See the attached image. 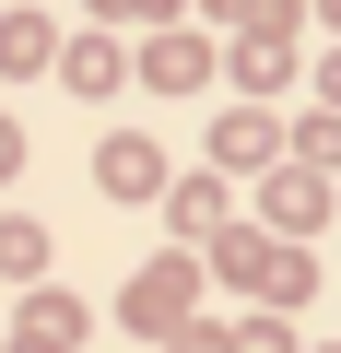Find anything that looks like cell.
<instances>
[{
	"mask_svg": "<svg viewBox=\"0 0 341 353\" xmlns=\"http://www.w3.org/2000/svg\"><path fill=\"white\" fill-rule=\"evenodd\" d=\"M200 71H212V48H200V36H165L141 83H165V94H200Z\"/></svg>",
	"mask_w": 341,
	"mask_h": 353,
	"instance_id": "6da1fadb",
	"label": "cell"
},
{
	"mask_svg": "<svg viewBox=\"0 0 341 353\" xmlns=\"http://www.w3.org/2000/svg\"><path fill=\"white\" fill-rule=\"evenodd\" d=\"M106 189H130V201L153 189V141H106Z\"/></svg>",
	"mask_w": 341,
	"mask_h": 353,
	"instance_id": "7a4b0ae2",
	"label": "cell"
},
{
	"mask_svg": "<svg viewBox=\"0 0 341 353\" xmlns=\"http://www.w3.org/2000/svg\"><path fill=\"white\" fill-rule=\"evenodd\" d=\"M12 165H24V141H12V130H0V176H12Z\"/></svg>",
	"mask_w": 341,
	"mask_h": 353,
	"instance_id": "3957f363",
	"label": "cell"
},
{
	"mask_svg": "<svg viewBox=\"0 0 341 353\" xmlns=\"http://www.w3.org/2000/svg\"><path fill=\"white\" fill-rule=\"evenodd\" d=\"M177 353H224V341H212V330H200V341H177Z\"/></svg>",
	"mask_w": 341,
	"mask_h": 353,
	"instance_id": "277c9868",
	"label": "cell"
},
{
	"mask_svg": "<svg viewBox=\"0 0 341 353\" xmlns=\"http://www.w3.org/2000/svg\"><path fill=\"white\" fill-rule=\"evenodd\" d=\"M118 12H165V0H118Z\"/></svg>",
	"mask_w": 341,
	"mask_h": 353,
	"instance_id": "5b68a950",
	"label": "cell"
},
{
	"mask_svg": "<svg viewBox=\"0 0 341 353\" xmlns=\"http://www.w3.org/2000/svg\"><path fill=\"white\" fill-rule=\"evenodd\" d=\"M329 94H341V59H329Z\"/></svg>",
	"mask_w": 341,
	"mask_h": 353,
	"instance_id": "8992f818",
	"label": "cell"
},
{
	"mask_svg": "<svg viewBox=\"0 0 341 353\" xmlns=\"http://www.w3.org/2000/svg\"><path fill=\"white\" fill-rule=\"evenodd\" d=\"M329 24H341V0H329Z\"/></svg>",
	"mask_w": 341,
	"mask_h": 353,
	"instance_id": "52a82bcc",
	"label": "cell"
}]
</instances>
